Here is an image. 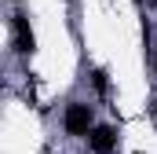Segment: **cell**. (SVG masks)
I'll list each match as a JSON object with an SVG mask.
<instances>
[{"mask_svg": "<svg viewBox=\"0 0 157 154\" xmlns=\"http://www.w3.org/2000/svg\"><path fill=\"white\" fill-rule=\"evenodd\" d=\"M11 44H15V51H18L22 59H29V55L37 51V37H33V22H29L26 7H15V15H11Z\"/></svg>", "mask_w": 157, "mask_h": 154, "instance_id": "obj_1", "label": "cell"}, {"mask_svg": "<svg viewBox=\"0 0 157 154\" xmlns=\"http://www.w3.org/2000/svg\"><path fill=\"white\" fill-rule=\"evenodd\" d=\"M62 128H66V136L88 140V132L95 128V110H91L88 103H70L66 114H62Z\"/></svg>", "mask_w": 157, "mask_h": 154, "instance_id": "obj_2", "label": "cell"}, {"mask_svg": "<svg viewBox=\"0 0 157 154\" xmlns=\"http://www.w3.org/2000/svg\"><path fill=\"white\" fill-rule=\"evenodd\" d=\"M88 147L95 154H113L117 151V128L113 125H95L88 132Z\"/></svg>", "mask_w": 157, "mask_h": 154, "instance_id": "obj_3", "label": "cell"}, {"mask_svg": "<svg viewBox=\"0 0 157 154\" xmlns=\"http://www.w3.org/2000/svg\"><path fill=\"white\" fill-rule=\"evenodd\" d=\"M91 88L99 95H110V77H106V70H91Z\"/></svg>", "mask_w": 157, "mask_h": 154, "instance_id": "obj_4", "label": "cell"}, {"mask_svg": "<svg viewBox=\"0 0 157 154\" xmlns=\"http://www.w3.org/2000/svg\"><path fill=\"white\" fill-rule=\"evenodd\" d=\"M154 114H157V99H154Z\"/></svg>", "mask_w": 157, "mask_h": 154, "instance_id": "obj_5", "label": "cell"}, {"mask_svg": "<svg viewBox=\"0 0 157 154\" xmlns=\"http://www.w3.org/2000/svg\"><path fill=\"white\" fill-rule=\"evenodd\" d=\"M154 66H157V51H154Z\"/></svg>", "mask_w": 157, "mask_h": 154, "instance_id": "obj_6", "label": "cell"}]
</instances>
